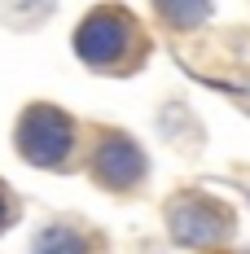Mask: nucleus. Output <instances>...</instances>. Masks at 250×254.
Here are the masks:
<instances>
[{"instance_id": "f257e3e1", "label": "nucleus", "mask_w": 250, "mask_h": 254, "mask_svg": "<svg viewBox=\"0 0 250 254\" xmlns=\"http://www.w3.org/2000/svg\"><path fill=\"white\" fill-rule=\"evenodd\" d=\"M0 224H4V215H0Z\"/></svg>"}]
</instances>
